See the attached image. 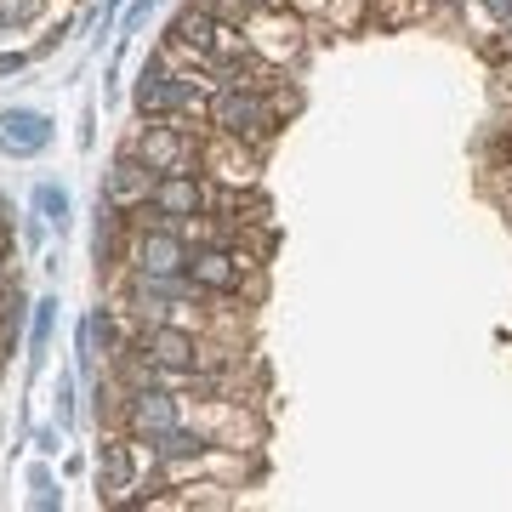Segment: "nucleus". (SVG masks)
Listing matches in <instances>:
<instances>
[{
    "label": "nucleus",
    "instance_id": "obj_1",
    "mask_svg": "<svg viewBox=\"0 0 512 512\" xmlns=\"http://www.w3.org/2000/svg\"><path fill=\"white\" fill-rule=\"evenodd\" d=\"M205 126L222 131V137H239V143L268 148V137L279 131V97H274V86H268V80H217Z\"/></svg>",
    "mask_w": 512,
    "mask_h": 512
},
{
    "label": "nucleus",
    "instance_id": "obj_2",
    "mask_svg": "<svg viewBox=\"0 0 512 512\" xmlns=\"http://www.w3.org/2000/svg\"><path fill=\"white\" fill-rule=\"evenodd\" d=\"M188 228L177 222H131L126 239V268L131 274H188Z\"/></svg>",
    "mask_w": 512,
    "mask_h": 512
},
{
    "label": "nucleus",
    "instance_id": "obj_3",
    "mask_svg": "<svg viewBox=\"0 0 512 512\" xmlns=\"http://www.w3.org/2000/svg\"><path fill=\"white\" fill-rule=\"evenodd\" d=\"M302 12H285V6H256L251 18H245V40H251V57L262 63V69H285V63H296L302 57Z\"/></svg>",
    "mask_w": 512,
    "mask_h": 512
},
{
    "label": "nucleus",
    "instance_id": "obj_4",
    "mask_svg": "<svg viewBox=\"0 0 512 512\" xmlns=\"http://www.w3.org/2000/svg\"><path fill=\"white\" fill-rule=\"evenodd\" d=\"M177 421H188L183 410V387H137V393H120V404H114V427H126L131 439L143 444L148 433H165V427H177Z\"/></svg>",
    "mask_w": 512,
    "mask_h": 512
},
{
    "label": "nucleus",
    "instance_id": "obj_5",
    "mask_svg": "<svg viewBox=\"0 0 512 512\" xmlns=\"http://www.w3.org/2000/svg\"><path fill=\"white\" fill-rule=\"evenodd\" d=\"M131 348H143L160 370L188 376V370L200 365V330L177 325V319H137V330H131Z\"/></svg>",
    "mask_w": 512,
    "mask_h": 512
},
{
    "label": "nucleus",
    "instance_id": "obj_6",
    "mask_svg": "<svg viewBox=\"0 0 512 512\" xmlns=\"http://www.w3.org/2000/svg\"><path fill=\"white\" fill-rule=\"evenodd\" d=\"M205 200H211V188H205L200 171H165V177H154V188H148V211H154V222H177V228H194V222L205 217Z\"/></svg>",
    "mask_w": 512,
    "mask_h": 512
},
{
    "label": "nucleus",
    "instance_id": "obj_7",
    "mask_svg": "<svg viewBox=\"0 0 512 512\" xmlns=\"http://www.w3.org/2000/svg\"><path fill=\"white\" fill-rule=\"evenodd\" d=\"M120 296H126V308L137 313V319H165L171 308H194L200 285L188 274H131Z\"/></svg>",
    "mask_w": 512,
    "mask_h": 512
},
{
    "label": "nucleus",
    "instance_id": "obj_8",
    "mask_svg": "<svg viewBox=\"0 0 512 512\" xmlns=\"http://www.w3.org/2000/svg\"><path fill=\"white\" fill-rule=\"evenodd\" d=\"M131 148L154 165V177H165V171H194V165H200V143H194V131L171 126V120H143V131L131 137Z\"/></svg>",
    "mask_w": 512,
    "mask_h": 512
},
{
    "label": "nucleus",
    "instance_id": "obj_9",
    "mask_svg": "<svg viewBox=\"0 0 512 512\" xmlns=\"http://www.w3.org/2000/svg\"><path fill=\"white\" fill-rule=\"evenodd\" d=\"M245 268H251V262L239 256V245H222V239H194L188 279L200 285V296H234Z\"/></svg>",
    "mask_w": 512,
    "mask_h": 512
},
{
    "label": "nucleus",
    "instance_id": "obj_10",
    "mask_svg": "<svg viewBox=\"0 0 512 512\" xmlns=\"http://www.w3.org/2000/svg\"><path fill=\"white\" fill-rule=\"evenodd\" d=\"M194 427H200L211 444H234V450H251L256 433H262L251 410H239V399H222V393L194 404Z\"/></svg>",
    "mask_w": 512,
    "mask_h": 512
},
{
    "label": "nucleus",
    "instance_id": "obj_11",
    "mask_svg": "<svg viewBox=\"0 0 512 512\" xmlns=\"http://www.w3.org/2000/svg\"><path fill=\"white\" fill-rule=\"evenodd\" d=\"M256 165H262L256 143H239V137H222V131H211V143H200V171H211L222 188H251Z\"/></svg>",
    "mask_w": 512,
    "mask_h": 512
},
{
    "label": "nucleus",
    "instance_id": "obj_12",
    "mask_svg": "<svg viewBox=\"0 0 512 512\" xmlns=\"http://www.w3.org/2000/svg\"><path fill=\"white\" fill-rule=\"evenodd\" d=\"M52 137H57L52 114L23 109V103L0 109V154H6V160H35V154L52 148Z\"/></svg>",
    "mask_w": 512,
    "mask_h": 512
},
{
    "label": "nucleus",
    "instance_id": "obj_13",
    "mask_svg": "<svg viewBox=\"0 0 512 512\" xmlns=\"http://www.w3.org/2000/svg\"><path fill=\"white\" fill-rule=\"evenodd\" d=\"M126 490H137V439L126 427H109L97 444V501H120Z\"/></svg>",
    "mask_w": 512,
    "mask_h": 512
},
{
    "label": "nucleus",
    "instance_id": "obj_14",
    "mask_svg": "<svg viewBox=\"0 0 512 512\" xmlns=\"http://www.w3.org/2000/svg\"><path fill=\"white\" fill-rule=\"evenodd\" d=\"M148 188H154V165H148L143 154L126 143V148H120V154L109 160V171H103V188H97V194H109L114 205L137 211V205L148 200Z\"/></svg>",
    "mask_w": 512,
    "mask_h": 512
},
{
    "label": "nucleus",
    "instance_id": "obj_15",
    "mask_svg": "<svg viewBox=\"0 0 512 512\" xmlns=\"http://www.w3.org/2000/svg\"><path fill=\"white\" fill-rule=\"evenodd\" d=\"M143 450H148V461H160V467H188V461H200L205 450H211V439H205L194 421H177V427H165V433H148Z\"/></svg>",
    "mask_w": 512,
    "mask_h": 512
},
{
    "label": "nucleus",
    "instance_id": "obj_16",
    "mask_svg": "<svg viewBox=\"0 0 512 512\" xmlns=\"http://www.w3.org/2000/svg\"><path fill=\"white\" fill-rule=\"evenodd\" d=\"M29 205H35L40 217H46V228H57V234H69L74 228V194L63 183H35Z\"/></svg>",
    "mask_w": 512,
    "mask_h": 512
},
{
    "label": "nucleus",
    "instance_id": "obj_17",
    "mask_svg": "<svg viewBox=\"0 0 512 512\" xmlns=\"http://www.w3.org/2000/svg\"><path fill=\"white\" fill-rule=\"evenodd\" d=\"M52 330H57V296H40L35 313H29V370H46Z\"/></svg>",
    "mask_w": 512,
    "mask_h": 512
},
{
    "label": "nucleus",
    "instance_id": "obj_18",
    "mask_svg": "<svg viewBox=\"0 0 512 512\" xmlns=\"http://www.w3.org/2000/svg\"><path fill=\"white\" fill-rule=\"evenodd\" d=\"M40 12H46V0H0V29H29V23H40Z\"/></svg>",
    "mask_w": 512,
    "mask_h": 512
},
{
    "label": "nucleus",
    "instance_id": "obj_19",
    "mask_svg": "<svg viewBox=\"0 0 512 512\" xmlns=\"http://www.w3.org/2000/svg\"><path fill=\"white\" fill-rule=\"evenodd\" d=\"M154 6H160V0H126V12H120V40L137 35V29L154 18Z\"/></svg>",
    "mask_w": 512,
    "mask_h": 512
},
{
    "label": "nucleus",
    "instance_id": "obj_20",
    "mask_svg": "<svg viewBox=\"0 0 512 512\" xmlns=\"http://www.w3.org/2000/svg\"><path fill=\"white\" fill-rule=\"evenodd\" d=\"M57 427H74V376L57 370Z\"/></svg>",
    "mask_w": 512,
    "mask_h": 512
},
{
    "label": "nucleus",
    "instance_id": "obj_21",
    "mask_svg": "<svg viewBox=\"0 0 512 512\" xmlns=\"http://www.w3.org/2000/svg\"><path fill=\"white\" fill-rule=\"evenodd\" d=\"M63 433H69V427H57V421L52 427H35V450L40 456H57V450H63Z\"/></svg>",
    "mask_w": 512,
    "mask_h": 512
},
{
    "label": "nucleus",
    "instance_id": "obj_22",
    "mask_svg": "<svg viewBox=\"0 0 512 512\" xmlns=\"http://www.w3.org/2000/svg\"><path fill=\"white\" fill-rule=\"evenodd\" d=\"M29 507H35V512H52V507H63V490H57V484H46V490H35V495H29Z\"/></svg>",
    "mask_w": 512,
    "mask_h": 512
},
{
    "label": "nucleus",
    "instance_id": "obj_23",
    "mask_svg": "<svg viewBox=\"0 0 512 512\" xmlns=\"http://www.w3.org/2000/svg\"><path fill=\"white\" fill-rule=\"evenodd\" d=\"M473 6H484L495 23H512V0H473Z\"/></svg>",
    "mask_w": 512,
    "mask_h": 512
},
{
    "label": "nucleus",
    "instance_id": "obj_24",
    "mask_svg": "<svg viewBox=\"0 0 512 512\" xmlns=\"http://www.w3.org/2000/svg\"><path fill=\"white\" fill-rule=\"evenodd\" d=\"M29 69V52H0V74H23Z\"/></svg>",
    "mask_w": 512,
    "mask_h": 512
},
{
    "label": "nucleus",
    "instance_id": "obj_25",
    "mask_svg": "<svg viewBox=\"0 0 512 512\" xmlns=\"http://www.w3.org/2000/svg\"><path fill=\"white\" fill-rule=\"evenodd\" d=\"M40 234H46V217L35 211V217L23 222V245H40Z\"/></svg>",
    "mask_w": 512,
    "mask_h": 512
},
{
    "label": "nucleus",
    "instance_id": "obj_26",
    "mask_svg": "<svg viewBox=\"0 0 512 512\" xmlns=\"http://www.w3.org/2000/svg\"><path fill=\"white\" fill-rule=\"evenodd\" d=\"M52 484V467H29V490H46Z\"/></svg>",
    "mask_w": 512,
    "mask_h": 512
},
{
    "label": "nucleus",
    "instance_id": "obj_27",
    "mask_svg": "<svg viewBox=\"0 0 512 512\" xmlns=\"http://www.w3.org/2000/svg\"><path fill=\"white\" fill-rule=\"evenodd\" d=\"M114 12H126V0H103V29L114 23Z\"/></svg>",
    "mask_w": 512,
    "mask_h": 512
},
{
    "label": "nucleus",
    "instance_id": "obj_28",
    "mask_svg": "<svg viewBox=\"0 0 512 512\" xmlns=\"http://www.w3.org/2000/svg\"><path fill=\"white\" fill-rule=\"evenodd\" d=\"M433 6H439V12H467L473 0H433Z\"/></svg>",
    "mask_w": 512,
    "mask_h": 512
},
{
    "label": "nucleus",
    "instance_id": "obj_29",
    "mask_svg": "<svg viewBox=\"0 0 512 512\" xmlns=\"http://www.w3.org/2000/svg\"><path fill=\"white\" fill-rule=\"evenodd\" d=\"M0 285H6V245H0Z\"/></svg>",
    "mask_w": 512,
    "mask_h": 512
},
{
    "label": "nucleus",
    "instance_id": "obj_30",
    "mask_svg": "<svg viewBox=\"0 0 512 512\" xmlns=\"http://www.w3.org/2000/svg\"><path fill=\"white\" fill-rule=\"evenodd\" d=\"M245 6H251V12H256V6H274V0H245Z\"/></svg>",
    "mask_w": 512,
    "mask_h": 512
},
{
    "label": "nucleus",
    "instance_id": "obj_31",
    "mask_svg": "<svg viewBox=\"0 0 512 512\" xmlns=\"http://www.w3.org/2000/svg\"><path fill=\"white\" fill-rule=\"evenodd\" d=\"M507 29H512V23H507ZM507 52H512V40H507Z\"/></svg>",
    "mask_w": 512,
    "mask_h": 512
}]
</instances>
